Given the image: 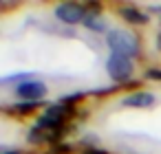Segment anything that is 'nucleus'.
<instances>
[{
	"label": "nucleus",
	"mask_w": 161,
	"mask_h": 154,
	"mask_svg": "<svg viewBox=\"0 0 161 154\" xmlns=\"http://www.w3.org/2000/svg\"><path fill=\"white\" fill-rule=\"evenodd\" d=\"M106 44L113 53L124 55V57H137L141 55V42L132 31H124V29H113L106 33Z\"/></svg>",
	"instance_id": "nucleus-1"
},
{
	"label": "nucleus",
	"mask_w": 161,
	"mask_h": 154,
	"mask_svg": "<svg viewBox=\"0 0 161 154\" xmlns=\"http://www.w3.org/2000/svg\"><path fill=\"white\" fill-rule=\"evenodd\" d=\"M71 106L66 104H49L44 108V112L38 117V128L49 130V132H62V123L66 121V117L71 114Z\"/></svg>",
	"instance_id": "nucleus-2"
},
{
	"label": "nucleus",
	"mask_w": 161,
	"mask_h": 154,
	"mask_svg": "<svg viewBox=\"0 0 161 154\" xmlns=\"http://www.w3.org/2000/svg\"><path fill=\"white\" fill-rule=\"evenodd\" d=\"M135 71V64L130 57H124V55H117V53H110L108 60H106V73L110 75L113 82H126L130 79Z\"/></svg>",
	"instance_id": "nucleus-3"
},
{
	"label": "nucleus",
	"mask_w": 161,
	"mask_h": 154,
	"mask_svg": "<svg viewBox=\"0 0 161 154\" xmlns=\"http://www.w3.org/2000/svg\"><path fill=\"white\" fill-rule=\"evenodd\" d=\"M47 84L40 82V79H27V82H20L14 86V93L18 99L22 101H40L44 95H47Z\"/></svg>",
	"instance_id": "nucleus-4"
},
{
	"label": "nucleus",
	"mask_w": 161,
	"mask_h": 154,
	"mask_svg": "<svg viewBox=\"0 0 161 154\" xmlns=\"http://www.w3.org/2000/svg\"><path fill=\"white\" fill-rule=\"evenodd\" d=\"M86 13H88L86 7L84 5H77V3H62L53 11V16L60 22H64V24H80V22H84Z\"/></svg>",
	"instance_id": "nucleus-5"
},
{
	"label": "nucleus",
	"mask_w": 161,
	"mask_h": 154,
	"mask_svg": "<svg viewBox=\"0 0 161 154\" xmlns=\"http://www.w3.org/2000/svg\"><path fill=\"white\" fill-rule=\"evenodd\" d=\"M154 101H157V97H154L152 93H148V90H137V93L124 97V99H121V106H124V108H132V110H141V108H152Z\"/></svg>",
	"instance_id": "nucleus-6"
},
{
	"label": "nucleus",
	"mask_w": 161,
	"mask_h": 154,
	"mask_svg": "<svg viewBox=\"0 0 161 154\" xmlns=\"http://www.w3.org/2000/svg\"><path fill=\"white\" fill-rule=\"evenodd\" d=\"M119 16H121V18L126 20V22H130V24H146V22L150 20L146 11H141V9L132 7V5L119 7Z\"/></svg>",
	"instance_id": "nucleus-7"
},
{
	"label": "nucleus",
	"mask_w": 161,
	"mask_h": 154,
	"mask_svg": "<svg viewBox=\"0 0 161 154\" xmlns=\"http://www.w3.org/2000/svg\"><path fill=\"white\" fill-rule=\"evenodd\" d=\"M82 24H84L88 31H95V33H106V29H108L106 20H104L99 13H86V18H84Z\"/></svg>",
	"instance_id": "nucleus-8"
},
{
	"label": "nucleus",
	"mask_w": 161,
	"mask_h": 154,
	"mask_svg": "<svg viewBox=\"0 0 161 154\" xmlns=\"http://www.w3.org/2000/svg\"><path fill=\"white\" fill-rule=\"evenodd\" d=\"M40 106H49V104H42V101H20V104H14V112H18V114H29V112L38 110Z\"/></svg>",
	"instance_id": "nucleus-9"
},
{
	"label": "nucleus",
	"mask_w": 161,
	"mask_h": 154,
	"mask_svg": "<svg viewBox=\"0 0 161 154\" xmlns=\"http://www.w3.org/2000/svg\"><path fill=\"white\" fill-rule=\"evenodd\" d=\"M150 79H159L161 82V68H148V73H146Z\"/></svg>",
	"instance_id": "nucleus-10"
},
{
	"label": "nucleus",
	"mask_w": 161,
	"mask_h": 154,
	"mask_svg": "<svg viewBox=\"0 0 161 154\" xmlns=\"http://www.w3.org/2000/svg\"><path fill=\"white\" fill-rule=\"evenodd\" d=\"M84 154H108V152H106V150H95V147H88Z\"/></svg>",
	"instance_id": "nucleus-11"
},
{
	"label": "nucleus",
	"mask_w": 161,
	"mask_h": 154,
	"mask_svg": "<svg viewBox=\"0 0 161 154\" xmlns=\"http://www.w3.org/2000/svg\"><path fill=\"white\" fill-rule=\"evenodd\" d=\"M3 154H22V152H20V150H5Z\"/></svg>",
	"instance_id": "nucleus-12"
},
{
	"label": "nucleus",
	"mask_w": 161,
	"mask_h": 154,
	"mask_svg": "<svg viewBox=\"0 0 161 154\" xmlns=\"http://www.w3.org/2000/svg\"><path fill=\"white\" fill-rule=\"evenodd\" d=\"M157 49H159V51H161V31H159V33H157Z\"/></svg>",
	"instance_id": "nucleus-13"
}]
</instances>
